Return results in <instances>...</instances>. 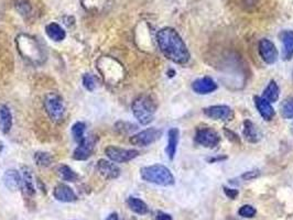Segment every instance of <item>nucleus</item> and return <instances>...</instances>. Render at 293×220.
<instances>
[{
	"label": "nucleus",
	"instance_id": "nucleus-29",
	"mask_svg": "<svg viewBox=\"0 0 293 220\" xmlns=\"http://www.w3.org/2000/svg\"><path fill=\"white\" fill-rule=\"evenodd\" d=\"M16 8L21 15H28L31 11V5L28 0H16Z\"/></svg>",
	"mask_w": 293,
	"mask_h": 220
},
{
	"label": "nucleus",
	"instance_id": "nucleus-32",
	"mask_svg": "<svg viewBox=\"0 0 293 220\" xmlns=\"http://www.w3.org/2000/svg\"><path fill=\"white\" fill-rule=\"evenodd\" d=\"M224 193L226 194V196L228 198H232V199H235L238 196V191L237 190H233V188H228L226 186H224Z\"/></svg>",
	"mask_w": 293,
	"mask_h": 220
},
{
	"label": "nucleus",
	"instance_id": "nucleus-34",
	"mask_svg": "<svg viewBox=\"0 0 293 220\" xmlns=\"http://www.w3.org/2000/svg\"><path fill=\"white\" fill-rule=\"evenodd\" d=\"M225 134H226V136H227V138H228L229 140H232L233 142H239V138H238V136H237V135H235L234 132H232V131H229V130L225 129Z\"/></svg>",
	"mask_w": 293,
	"mask_h": 220
},
{
	"label": "nucleus",
	"instance_id": "nucleus-13",
	"mask_svg": "<svg viewBox=\"0 0 293 220\" xmlns=\"http://www.w3.org/2000/svg\"><path fill=\"white\" fill-rule=\"evenodd\" d=\"M192 90L200 95H207L217 90V84L211 77H203L193 81Z\"/></svg>",
	"mask_w": 293,
	"mask_h": 220
},
{
	"label": "nucleus",
	"instance_id": "nucleus-10",
	"mask_svg": "<svg viewBox=\"0 0 293 220\" xmlns=\"http://www.w3.org/2000/svg\"><path fill=\"white\" fill-rule=\"evenodd\" d=\"M259 54L260 58L267 64H273L278 59V50L275 44L268 39H263L259 42Z\"/></svg>",
	"mask_w": 293,
	"mask_h": 220
},
{
	"label": "nucleus",
	"instance_id": "nucleus-5",
	"mask_svg": "<svg viewBox=\"0 0 293 220\" xmlns=\"http://www.w3.org/2000/svg\"><path fill=\"white\" fill-rule=\"evenodd\" d=\"M162 136V130L157 128H149L130 137V143L136 147H146L155 143L160 139Z\"/></svg>",
	"mask_w": 293,
	"mask_h": 220
},
{
	"label": "nucleus",
	"instance_id": "nucleus-4",
	"mask_svg": "<svg viewBox=\"0 0 293 220\" xmlns=\"http://www.w3.org/2000/svg\"><path fill=\"white\" fill-rule=\"evenodd\" d=\"M44 108L50 119L54 122H61L64 118L65 106L62 97L56 93H49L44 97Z\"/></svg>",
	"mask_w": 293,
	"mask_h": 220
},
{
	"label": "nucleus",
	"instance_id": "nucleus-35",
	"mask_svg": "<svg viewBox=\"0 0 293 220\" xmlns=\"http://www.w3.org/2000/svg\"><path fill=\"white\" fill-rule=\"evenodd\" d=\"M105 220H119L118 213L117 212H112L109 216H107V218Z\"/></svg>",
	"mask_w": 293,
	"mask_h": 220
},
{
	"label": "nucleus",
	"instance_id": "nucleus-8",
	"mask_svg": "<svg viewBox=\"0 0 293 220\" xmlns=\"http://www.w3.org/2000/svg\"><path fill=\"white\" fill-rule=\"evenodd\" d=\"M204 114H205V116H207L208 118L221 121H229L233 118L232 108L225 105L207 107V108L204 109Z\"/></svg>",
	"mask_w": 293,
	"mask_h": 220
},
{
	"label": "nucleus",
	"instance_id": "nucleus-6",
	"mask_svg": "<svg viewBox=\"0 0 293 220\" xmlns=\"http://www.w3.org/2000/svg\"><path fill=\"white\" fill-rule=\"evenodd\" d=\"M105 154L107 158L115 163H127L139 155V151L131 149H122L109 146L105 149Z\"/></svg>",
	"mask_w": 293,
	"mask_h": 220
},
{
	"label": "nucleus",
	"instance_id": "nucleus-3",
	"mask_svg": "<svg viewBox=\"0 0 293 220\" xmlns=\"http://www.w3.org/2000/svg\"><path fill=\"white\" fill-rule=\"evenodd\" d=\"M131 109L137 120L141 124L146 125L154 121L157 106L149 96L141 95L133 100Z\"/></svg>",
	"mask_w": 293,
	"mask_h": 220
},
{
	"label": "nucleus",
	"instance_id": "nucleus-22",
	"mask_svg": "<svg viewBox=\"0 0 293 220\" xmlns=\"http://www.w3.org/2000/svg\"><path fill=\"white\" fill-rule=\"evenodd\" d=\"M127 205H128L129 208L133 212L138 213V215H146V213L149 212L148 205H146L143 200L137 197H129L128 200H127Z\"/></svg>",
	"mask_w": 293,
	"mask_h": 220
},
{
	"label": "nucleus",
	"instance_id": "nucleus-16",
	"mask_svg": "<svg viewBox=\"0 0 293 220\" xmlns=\"http://www.w3.org/2000/svg\"><path fill=\"white\" fill-rule=\"evenodd\" d=\"M4 184L8 190L15 192L22 187V179L15 169H8L4 175Z\"/></svg>",
	"mask_w": 293,
	"mask_h": 220
},
{
	"label": "nucleus",
	"instance_id": "nucleus-24",
	"mask_svg": "<svg viewBox=\"0 0 293 220\" xmlns=\"http://www.w3.org/2000/svg\"><path fill=\"white\" fill-rule=\"evenodd\" d=\"M57 171H59V174L61 176V179L63 181H66V182H76L79 180V175L76 174L73 169L67 166V165H61L57 168Z\"/></svg>",
	"mask_w": 293,
	"mask_h": 220
},
{
	"label": "nucleus",
	"instance_id": "nucleus-11",
	"mask_svg": "<svg viewBox=\"0 0 293 220\" xmlns=\"http://www.w3.org/2000/svg\"><path fill=\"white\" fill-rule=\"evenodd\" d=\"M97 171L101 176L108 180H115L119 178L120 175V168L116 164H114L112 161L104 159H100L97 162Z\"/></svg>",
	"mask_w": 293,
	"mask_h": 220
},
{
	"label": "nucleus",
	"instance_id": "nucleus-27",
	"mask_svg": "<svg viewBox=\"0 0 293 220\" xmlns=\"http://www.w3.org/2000/svg\"><path fill=\"white\" fill-rule=\"evenodd\" d=\"M281 115L285 119H293V97L286 98L281 104Z\"/></svg>",
	"mask_w": 293,
	"mask_h": 220
},
{
	"label": "nucleus",
	"instance_id": "nucleus-2",
	"mask_svg": "<svg viewBox=\"0 0 293 220\" xmlns=\"http://www.w3.org/2000/svg\"><path fill=\"white\" fill-rule=\"evenodd\" d=\"M140 175L143 181L159 186H171L175 182L170 169L161 164L144 166L140 169Z\"/></svg>",
	"mask_w": 293,
	"mask_h": 220
},
{
	"label": "nucleus",
	"instance_id": "nucleus-33",
	"mask_svg": "<svg viewBox=\"0 0 293 220\" xmlns=\"http://www.w3.org/2000/svg\"><path fill=\"white\" fill-rule=\"evenodd\" d=\"M154 220H172V217L169 213H165L163 211H157Z\"/></svg>",
	"mask_w": 293,
	"mask_h": 220
},
{
	"label": "nucleus",
	"instance_id": "nucleus-1",
	"mask_svg": "<svg viewBox=\"0 0 293 220\" xmlns=\"http://www.w3.org/2000/svg\"><path fill=\"white\" fill-rule=\"evenodd\" d=\"M157 41L165 58L176 64H187L190 52L181 35L173 28H163L157 33Z\"/></svg>",
	"mask_w": 293,
	"mask_h": 220
},
{
	"label": "nucleus",
	"instance_id": "nucleus-23",
	"mask_svg": "<svg viewBox=\"0 0 293 220\" xmlns=\"http://www.w3.org/2000/svg\"><path fill=\"white\" fill-rule=\"evenodd\" d=\"M22 188L24 190V192L29 195V196H32V195L35 194L32 174H31L30 168H28V167H24V168H23Z\"/></svg>",
	"mask_w": 293,
	"mask_h": 220
},
{
	"label": "nucleus",
	"instance_id": "nucleus-14",
	"mask_svg": "<svg viewBox=\"0 0 293 220\" xmlns=\"http://www.w3.org/2000/svg\"><path fill=\"white\" fill-rule=\"evenodd\" d=\"M279 39L283 44L282 58L284 61H290L293 58V31L284 30L279 34Z\"/></svg>",
	"mask_w": 293,
	"mask_h": 220
},
{
	"label": "nucleus",
	"instance_id": "nucleus-18",
	"mask_svg": "<svg viewBox=\"0 0 293 220\" xmlns=\"http://www.w3.org/2000/svg\"><path fill=\"white\" fill-rule=\"evenodd\" d=\"M12 127L11 111L6 105H0V131L8 134Z\"/></svg>",
	"mask_w": 293,
	"mask_h": 220
},
{
	"label": "nucleus",
	"instance_id": "nucleus-28",
	"mask_svg": "<svg viewBox=\"0 0 293 220\" xmlns=\"http://www.w3.org/2000/svg\"><path fill=\"white\" fill-rule=\"evenodd\" d=\"M83 85H84L87 91L93 92L97 86V79L95 78L94 75L86 74L84 75V77H83Z\"/></svg>",
	"mask_w": 293,
	"mask_h": 220
},
{
	"label": "nucleus",
	"instance_id": "nucleus-21",
	"mask_svg": "<svg viewBox=\"0 0 293 220\" xmlns=\"http://www.w3.org/2000/svg\"><path fill=\"white\" fill-rule=\"evenodd\" d=\"M279 96H280V88L275 80H271L268 86L265 88L263 98L271 104L276 103L279 99Z\"/></svg>",
	"mask_w": 293,
	"mask_h": 220
},
{
	"label": "nucleus",
	"instance_id": "nucleus-31",
	"mask_svg": "<svg viewBox=\"0 0 293 220\" xmlns=\"http://www.w3.org/2000/svg\"><path fill=\"white\" fill-rule=\"evenodd\" d=\"M259 175H260V172L258 171V169H253V171H248L244 173L243 175H241V179L245 181H251V180L257 179Z\"/></svg>",
	"mask_w": 293,
	"mask_h": 220
},
{
	"label": "nucleus",
	"instance_id": "nucleus-30",
	"mask_svg": "<svg viewBox=\"0 0 293 220\" xmlns=\"http://www.w3.org/2000/svg\"><path fill=\"white\" fill-rule=\"evenodd\" d=\"M256 209L253 208L250 205H244L243 207H240V209L238 210L239 216L244 217V218H252L254 215H256Z\"/></svg>",
	"mask_w": 293,
	"mask_h": 220
},
{
	"label": "nucleus",
	"instance_id": "nucleus-7",
	"mask_svg": "<svg viewBox=\"0 0 293 220\" xmlns=\"http://www.w3.org/2000/svg\"><path fill=\"white\" fill-rule=\"evenodd\" d=\"M195 141L202 147L214 149L219 144L221 136L214 129L200 128L195 134Z\"/></svg>",
	"mask_w": 293,
	"mask_h": 220
},
{
	"label": "nucleus",
	"instance_id": "nucleus-15",
	"mask_svg": "<svg viewBox=\"0 0 293 220\" xmlns=\"http://www.w3.org/2000/svg\"><path fill=\"white\" fill-rule=\"evenodd\" d=\"M254 105H256V108L259 111L260 116L263 117L265 120L270 121L271 119L275 117L276 111L273 109V107L269 102H267L263 97H254Z\"/></svg>",
	"mask_w": 293,
	"mask_h": 220
},
{
	"label": "nucleus",
	"instance_id": "nucleus-19",
	"mask_svg": "<svg viewBox=\"0 0 293 220\" xmlns=\"http://www.w3.org/2000/svg\"><path fill=\"white\" fill-rule=\"evenodd\" d=\"M46 32L51 40L55 42H61L65 39L66 33L59 23L51 22L46 27Z\"/></svg>",
	"mask_w": 293,
	"mask_h": 220
},
{
	"label": "nucleus",
	"instance_id": "nucleus-12",
	"mask_svg": "<svg viewBox=\"0 0 293 220\" xmlns=\"http://www.w3.org/2000/svg\"><path fill=\"white\" fill-rule=\"evenodd\" d=\"M53 196L56 200L62 203H73L78 199L74 191L66 184L56 185L53 191Z\"/></svg>",
	"mask_w": 293,
	"mask_h": 220
},
{
	"label": "nucleus",
	"instance_id": "nucleus-9",
	"mask_svg": "<svg viewBox=\"0 0 293 220\" xmlns=\"http://www.w3.org/2000/svg\"><path fill=\"white\" fill-rule=\"evenodd\" d=\"M95 148V138L94 137H85V139L83 140L78 148L75 149L73 153V159L78 161H85L88 158H91V155L94 152Z\"/></svg>",
	"mask_w": 293,
	"mask_h": 220
},
{
	"label": "nucleus",
	"instance_id": "nucleus-20",
	"mask_svg": "<svg viewBox=\"0 0 293 220\" xmlns=\"http://www.w3.org/2000/svg\"><path fill=\"white\" fill-rule=\"evenodd\" d=\"M243 135L245 137V139L247 141L251 142V143H256V142H258L260 140L259 131L257 130L256 125H254L250 120H246L244 122Z\"/></svg>",
	"mask_w": 293,
	"mask_h": 220
},
{
	"label": "nucleus",
	"instance_id": "nucleus-17",
	"mask_svg": "<svg viewBox=\"0 0 293 220\" xmlns=\"http://www.w3.org/2000/svg\"><path fill=\"white\" fill-rule=\"evenodd\" d=\"M179 139H180V131L177 128H171L168 132V146L167 149H165V152L168 154V158L170 160H173L175 153H176V149H177V144H179Z\"/></svg>",
	"mask_w": 293,
	"mask_h": 220
},
{
	"label": "nucleus",
	"instance_id": "nucleus-26",
	"mask_svg": "<svg viewBox=\"0 0 293 220\" xmlns=\"http://www.w3.org/2000/svg\"><path fill=\"white\" fill-rule=\"evenodd\" d=\"M34 161L36 163V165L47 167L52 164L53 156L47 152H36L34 154Z\"/></svg>",
	"mask_w": 293,
	"mask_h": 220
},
{
	"label": "nucleus",
	"instance_id": "nucleus-25",
	"mask_svg": "<svg viewBox=\"0 0 293 220\" xmlns=\"http://www.w3.org/2000/svg\"><path fill=\"white\" fill-rule=\"evenodd\" d=\"M72 135L75 142L80 144L83 140L85 139V123L76 122L72 127Z\"/></svg>",
	"mask_w": 293,
	"mask_h": 220
}]
</instances>
